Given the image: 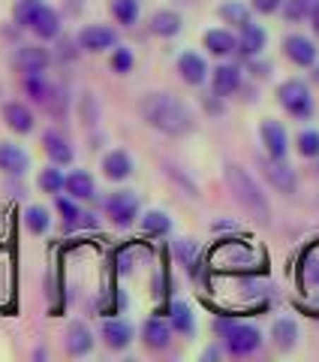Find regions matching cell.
<instances>
[{
  "mask_svg": "<svg viewBox=\"0 0 319 362\" xmlns=\"http://www.w3.org/2000/svg\"><path fill=\"white\" fill-rule=\"evenodd\" d=\"M139 115L148 127H154L166 136H187L196 127L193 112L181 103L178 97L166 94V90H151L139 100Z\"/></svg>",
  "mask_w": 319,
  "mask_h": 362,
  "instance_id": "6da1fadb",
  "label": "cell"
},
{
  "mask_svg": "<svg viewBox=\"0 0 319 362\" xmlns=\"http://www.w3.org/2000/svg\"><path fill=\"white\" fill-rule=\"evenodd\" d=\"M223 178H226V185H229L238 206L253 214L262 226H268L271 223V206H268L265 194L259 190V185L253 181V175H250L244 166H238V163H226L223 166Z\"/></svg>",
  "mask_w": 319,
  "mask_h": 362,
  "instance_id": "7a4b0ae2",
  "label": "cell"
},
{
  "mask_svg": "<svg viewBox=\"0 0 319 362\" xmlns=\"http://www.w3.org/2000/svg\"><path fill=\"white\" fill-rule=\"evenodd\" d=\"M214 332H217L223 350L232 356H250L262 347V332L256 326L232 320V317H217V320H214Z\"/></svg>",
  "mask_w": 319,
  "mask_h": 362,
  "instance_id": "3957f363",
  "label": "cell"
},
{
  "mask_svg": "<svg viewBox=\"0 0 319 362\" xmlns=\"http://www.w3.org/2000/svg\"><path fill=\"white\" fill-rule=\"evenodd\" d=\"M277 103L295 121H307V118H313V112H316L311 88H307L301 78H287V82H280V88H277Z\"/></svg>",
  "mask_w": 319,
  "mask_h": 362,
  "instance_id": "277c9868",
  "label": "cell"
},
{
  "mask_svg": "<svg viewBox=\"0 0 319 362\" xmlns=\"http://www.w3.org/2000/svg\"><path fill=\"white\" fill-rule=\"evenodd\" d=\"M139 197L133 194V190H118V194H112L106 199V214L112 218V223L121 226V230H127V226L136 223L139 218Z\"/></svg>",
  "mask_w": 319,
  "mask_h": 362,
  "instance_id": "5b68a950",
  "label": "cell"
},
{
  "mask_svg": "<svg viewBox=\"0 0 319 362\" xmlns=\"http://www.w3.org/2000/svg\"><path fill=\"white\" fill-rule=\"evenodd\" d=\"M76 45L82 52H112L118 45V30H112L106 25H88L78 30V37H76Z\"/></svg>",
  "mask_w": 319,
  "mask_h": 362,
  "instance_id": "8992f818",
  "label": "cell"
},
{
  "mask_svg": "<svg viewBox=\"0 0 319 362\" xmlns=\"http://www.w3.org/2000/svg\"><path fill=\"white\" fill-rule=\"evenodd\" d=\"M283 54H287L295 66H301V70H307V66H313L319 61L316 42L311 37H304V33H289V37L283 40Z\"/></svg>",
  "mask_w": 319,
  "mask_h": 362,
  "instance_id": "52a82bcc",
  "label": "cell"
},
{
  "mask_svg": "<svg viewBox=\"0 0 319 362\" xmlns=\"http://www.w3.org/2000/svg\"><path fill=\"white\" fill-rule=\"evenodd\" d=\"M259 139H262V145H265V154L271 157V160H287V154H289V136H287V130H283L280 121H271V118L262 121Z\"/></svg>",
  "mask_w": 319,
  "mask_h": 362,
  "instance_id": "ba28073f",
  "label": "cell"
},
{
  "mask_svg": "<svg viewBox=\"0 0 319 362\" xmlns=\"http://www.w3.org/2000/svg\"><path fill=\"white\" fill-rule=\"evenodd\" d=\"M208 76H211V90L223 100L238 94V90H241V82H244V73L238 64H217Z\"/></svg>",
  "mask_w": 319,
  "mask_h": 362,
  "instance_id": "9c48e42d",
  "label": "cell"
},
{
  "mask_svg": "<svg viewBox=\"0 0 319 362\" xmlns=\"http://www.w3.org/2000/svg\"><path fill=\"white\" fill-rule=\"evenodd\" d=\"M49 64H52V54H49V49H42V45H18L16 54H13V66L25 76L45 73Z\"/></svg>",
  "mask_w": 319,
  "mask_h": 362,
  "instance_id": "30bf717a",
  "label": "cell"
},
{
  "mask_svg": "<svg viewBox=\"0 0 319 362\" xmlns=\"http://www.w3.org/2000/svg\"><path fill=\"white\" fill-rule=\"evenodd\" d=\"M28 30L33 33V37H40V40H58L61 37V16H58V9L49 6V4H40L37 13H33L30 21H28Z\"/></svg>",
  "mask_w": 319,
  "mask_h": 362,
  "instance_id": "8fae6325",
  "label": "cell"
},
{
  "mask_svg": "<svg viewBox=\"0 0 319 362\" xmlns=\"http://www.w3.org/2000/svg\"><path fill=\"white\" fill-rule=\"evenodd\" d=\"M262 173L271 181V187L287 197L295 194V187H299V175H295V169L287 160H271V157H265V160H262Z\"/></svg>",
  "mask_w": 319,
  "mask_h": 362,
  "instance_id": "7c38bea8",
  "label": "cell"
},
{
  "mask_svg": "<svg viewBox=\"0 0 319 362\" xmlns=\"http://www.w3.org/2000/svg\"><path fill=\"white\" fill-rule=\"evenodd\" d=\"M208 61L202 58L199 52H181L178 54V76H181V82L184 85H193V88H199L208 82Z\"/></svg>",
  "mask_w": 319,
  "mask_h": 362,
  "instance_id": "4fadbf2b",
  "label": "cell"
},
{
  "mask_svg": "<svg viewBox=\"0 0 319 362\" xmlns=\"http://www.w3.org/2000/svg\"><path fill=\"white\" fill-rule=\"evenodd\" d=\"M241 33L235 37V52L244 54V58H259L262 52H265L268 45V33L262 25H253V21H247L244 28H238Z\"/></svg>",
  "mask_w": 319,
  "mask_h": 362,
  "instance_id": "5bb4252c",
  "label": "cell"
},
{
  "mask_svg": "<svg viewBox=\"0 0 319 362\" xmlns=\"http://www.w3.org/2000/svg\"><path fill=\"white\" fill-rule=\"evenodd\" d=\"M0 115H4L6 127L13 133H18V136H28V133H33V127H37V118H33L30 106H25L21 100H9V103H4Z\"/></svg>",
  "mask_w": 319,
  "mask_h": 362,
  "instance_id": "9a60e30c",
  "label": "cell"
},
{
  "mask_svg": "<svg viewBox=\"0 0 319 362\" xmlns=\"http://www.w3.org/2000/svg\"><path fill=\"white\" fill-rule=\"evenodd\" d=\"M42 151L49 154V160L54 166H70L76 160L73 145H70V139H66L61 130H45L42 133Z\"/></svg>",
  "mask_w": 319,
  "mask_h": 362,
  "instance_id": "2e32d148",
  "label": "cell"
},
{
  "mask_svg": "<svg viewBox=\"0 0 319 362\" xmlns=\"http://www.w3.org/2000/svg\"><path fill=\"white\" fill-rule=\"evenodd\" d=\"M30 166V157L28 151L16 142H0V173L4 175H25Z\"/></svg>",
  "mask_w": 319,
  "mask_h": 362,
  "instance_id": "e0dca14e",
  "label": "cell"
},
{
  "mask_svg": "<svg viewBox=\"0 0 319 362\" xmlns=\"http://www.w3.org/2000/svg\"><path fill=\"white\" fill-rule=\"evenodd\" d=\"M133 338H136V332L124 317H112V320L102 323V341L112 350H127L133 344Z\"/></svg>",
  "mask_w": 319,
  "mask_h": 362,
  "instance_id": "ac0fdd59",
  "label": "cell"
},
{
  "mask_svg": "<svg viewBox=\"0 0 319 362\" xmlns=\"http://www.w3.org/2000/svg\"><path fill=\"white\" fill-rule=\"evenodd\" d=\"M64 347H66L70 356H85V354L94 350V335H90V329L82 320H73L64 332Z\"/></svg>",
  "mask_w": 319,
  "mask_h": 362,
  "instance_id": "d6986e66",
  "label": "cell"
},
{
  "mask_svg": "<svg viewBox=\"0 0 319 362\" xmlns=\"http://www.w3.org/2000/svg\"><path fill=\"white\" fill-rule=\"evenodd\" d=\"M142 341H145V347H151V350H166L169 344H172V326H169V320H163V317H151V320H145Z\"/></svg>",
  "mask_w": 319,
  "mask_h": 362,
  "instance_id": "ffe728a7",
  "label": "cell"
},
{
  "mask_svg": "<svg viewBox=\"0 0 319 362\" xmlns=\"http://www.w3.org/2000/svg\"><path fill=\"white\" fill-rule=\"evenodd\" d=\"M102 175L109 181H127L133 175V157L124 148H112L102 157Z\"/></svg>",
  "mask_w": 319,
  "mask_h": 362,
  "instance_id": "44dd1931",
  "label": "cell"
},
{
  "mask_svg": "<svg viewBox=\"0 0 319 362\" xmlns=\"http://www.w3.org/2000/svg\"><path fill=\"white\" fill-rule=\"evenodd\" d=\"M64 190L73 199L85 202V199H94L97 197V181H94V175H90V173H85V169H76V173L64 175Z\"/></svg>",
  "mask_w": 319,
  "mask_h": 362,
  "instance_id": "7402d4cb",
  "label": "cell"
},
{
  "mask_svg": "<svg viewBox=\"0 0 319 362\" xmlns=\"http://www.w3.org/2000/svg\"><path fill=\"white\" fill-rule=\"evenodd\" d=\"M202 45L208 49V54L214 58H229L235 52V33L226 30V28H211L202 33Z\"/></svg>",
  "mask_w": 319,
  "mask_h": 362,
  "instance_id": "603a6c76",
  "label": "cell"
},
{
  "mask_svg": "<svg viewBox=\"0 0 319 362\" xmlns=\"http://www.w3.org/2000/svg\"><path fill=\"white\" fill-rule=\"evenodd\" d=\"M271 341L280 354H289V350L299 344V323L289 320V317H280V320L271 323Z\"/></svg>",
  "mask_w": 319,
  "mask_h": 362,
  "instance_id": "cb8c5ba5",
  "label": "cell"
},
{
  "mask_svg": "<svg viewBox=\"0 0 319 362\" xmlns=\"http://www.w3.org/2000/svg\"><path fill=\"white\" fill-rule=\"evenodd\" d=\"M181 30H184V18H181L175 9H160V13H154V18H151V33L154 37L172 40V37H178Z\"/></svg>",
  "mask_w": 319,
  "mask_h": 362,
  "instance_id": "d4e9b609",
  "label": "cell"
},
{
  "mask_svg": "<svg viewBox=\"0 0 319 362\" xmlns=\"http://www.w3.org/2000/svg\"><path fill=\"white\" fill-rule=\"evenodd\" d=\"M169 326H172V332H181V335L196 332V317H193V308L187 302H172V308H169Z\"/></svg>",
  "mask_w": 319,
  "mask_h": 362,
  "instance_id": "484cf974",
  "label": "cell"
},
{
  "mask_svg": "<svg viewBox=\"0 0 319 362\" xmlns=\"http://www.w3.org/2000/svg\"><path fill=\"white\" fill-rule=\"evenodd\" d=\"M25 90H28V97L33 100V103L49 106V100L54 94V85L45 78V73H30V76H25Z\"/></svg>",
  "mask_w": 319,
  "mask_h": 362,
  "instance_id": "4316f807",
  "label": "cell"
},
{
  "mask_svg": "<svg viewBox=\"0 0 319 362\" xmlns=\"http://www.w3.org/2000/svg\"><path fill=\"white\" fill-rule=\"evenodd\" d=\"M139 221H142V230L148 235H169V233H172V218H169L166 211L151 209V211H145Z\"/></svg>",
  "mask_w": 319,
  "mask_h": 362,
  "instance_id": "83f0119b",
  "label": "cell"
},
{
  "mask_svg": "<svg viewBox=\"0 0 319 362\" xmlns=\"http://www.w3.org/2000/svg\"><path fill=\"white\" fill-rule=\"evenodd\" d=\"M25 226L33 233V235H45L52 226V214L45 206H28L25 209Z\"/></svg>",
  "mask_w": 319,
  "mask_h": 362,
  "instance_id": "f1b7e54d",
  "label": "cell"
},
{
  "mask_svg": "<svg viewBox=\"0 0 319 362\" xmlns=\"http://www.w3.org/2000/svg\"><path fill=\"white\" fill-rule=\"evenodd\" d=\"M112 16L118 18V25L133 28L139 21V0H112Z\"/></svg>",
  "mask_w": 319,
  "mask_h": 362,
  "instance_id": "f546056e",
  "label": "cell"
},
{
  "mask_svg": "<svg viewBox=\"0 0 319 362\" xmlns=\"http://www.w3.org/2000/svg\"><path fill=\"white\" fill-rule=\"evenodd\" d=\"M295 151H299L304 160H316L319 157V130L304 127L299 136H295Z\"/></svg>",
  "mask_w": 319,
  "mask_h": 362,
  "instance_id": "4dcf8cb0",
  "label": "cell"
},
{
  "mask_svg": "<svg viewBox=\"0 0 319 362\" xmlns=\"http://www.w3.org/2000/svg\"><path fill=\"white\" fill-rule=\"evenodd\" d=\"M37 185H40V190H42V194H61V190H64V173H61V169L58 166H45V169H40V178H37Z\"/></svg>",
  "mask_w": 319,
  "mask_h": 362,
  "instance_id": "1f68e13d",
  "label": "cell"
},
{
  "mask_svg": "<svg viewBox=\"0 0 319 362\" xmlns=\"http://www.w3.org/2000/svg\"><path fill=\"white\" fill-rule=\"evenodd\" d=\"M54 209H58L66 226H78V221H82V209H78V199H73V197L54 194Z\"/></svg>",
  "mask_w": 319,
  "mask_h": 362,
  "instance_id": "d6a6232c",
  "label": "cell"
},
{
  "mask_svg": "<svg viewBox=\"0 0 319 362\" xmlns=\"http://www.w3.org/2000/svg\"><path fill=\"white\" fill-rule=\"evenodd\" d=\"M220 18L226 21V25H232V28H244L250 21V9L244 4H238V0H229V4L220 6Z\"/></svg>",
  "mask_w": 319,
  "mask_h": 362,
  "instance_id": "836d02e7",
  "label": "cell"
},
{
  "mask_svg": "<svg viewBox=\"0 0 319 362\" xmlns=\"http://www.w3.org/2000/svg\"><path fill=\"white\" fill-rule=\"evenodd\" d=\"M109 66H112V73L127 76V73L133 70V66H136L133 52L127 49V45H115V49H112V61H109Z\"/></svg>",
  "mask_w": 319,
  "mask_h": 362,
  "instance_id": "e575fe53",
  "label": "cell"
},
{
  "mask_svg": "<svg viewBox=\"0 0 319 362\" xmlns=\"http://www.w3.org/2000/svg\"><path fill=\"white\" fill-rule=\"evenodd\" d=\"M40 4H42V0H18L16 9H13L16 25H18V28H28V21H30L33 13H37V6H40Z\"/></svg>",
  "mask_w": 319,
  "mask_h": 362,
  "instance_id": "d590c367",
  "label": "cell"
},
{
  "mask_svg": "<svg viewBox=\"0 0 319 362\" xmlns=\"http://www.w3.org/2000/svg\"><path fill=\"white\" fill-rule=\"evenodd\" d=\"M301 278L307 281V284H313L319 287V257H304V263H301Z\"/></svg>",
  "mask_w": 319,
  "mask_h": 362,
  "instance_id": "8d00e7d4",
  "label": "cell"
},
{
  "mask_svg": "<svg viewBox=\"0 0 319 362\" xmlns=\"http://www.w3.org/2000/svg\"><path fill=\"white\" fill-rule=\"evenodd\" d=\"M175 254L184 259L187 269H196V247H193V242H184V239L175 242Z\"/></svg>",
  "mask_w": 319,
  "mask_h": 362,
  "instance_id": "74e56055",
  "label": "cell"
},
{
  "mask_svg": "<svg viewBox=\"0 0 319 362\" xmlns=\"http://www.w3.org/2000/svg\"><path fill=\"white\" fill-rule=\"evenodd\" d=\"M280 6H283V0H250V9H256V13H262V16L280 13Z\"/></svg>",
  "mask_w": 319,
  "mask_h": 362,
  "instance_id": "f35d334b",
  "label": "cell"
},
{
  "mask_svg": "<svg viewBox=\"0 0 319 362\" xmlns=\"http://www.w3.org/2000/svg\"><path fill=\"white\" fill-rule=\"evenodd\" d=\"M220 100H223V97H217V94H214V90H211V97L205 94V100H202L205 112H211V115H220V112H223V103H220Z\"/></svg>",
  "mask_w": 319,
  "mask_h": 362,
  "instance_id": "ab89813d",
  "label": "cell"
},
{
  "mask_svg": "<svg viewBox=\"0 0 319 362\" xmlns=\"http://www.w3.org/2000/svg\"><path fill=\"white\" fill-rule=\"evenodd\" d=\"M307 16H311V21H313V28L319 30V0H313V4H311V13H307Z\"/></svg>",
  "mask_w": 319,
  "mask_h": 362,
  "instance_id": "60d3db41",
  "label": "cell"
},
{
  "mask_svg": "<svg viewBox=\"0 0 319 362\" xmlns=\"http://www.w3.org/2000/svg\"><path fill=\"white\" fill-rule=\"evenodd\" d=\"M313 66H316V78H319V61H316V64H313Z\"/></svg>",
  "mask_w": 319,
  "mask_h": 362,
  "instance_id": "b9f144b4",
  "label": "cell"
}]
</instances>
